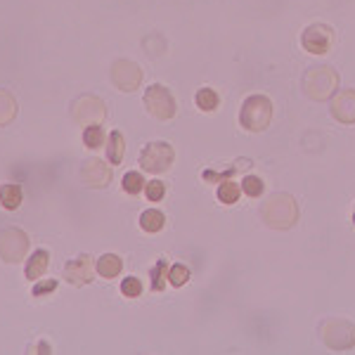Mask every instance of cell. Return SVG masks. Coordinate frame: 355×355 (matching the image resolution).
I'll return each instance as SVG.
<instances>
[{"instance_id": "1", "label": "cell", "mask_w": 355, "mask_h": 355, "mask_svg": "<svg viewBox=\"0 0 355 355\" xmlns=\"http://www.w3.org/2000/svg\"><path fill=\"white\" fill-rule=\"evenodd\" d=\"M261 213H263V221H266L270 228H277V230H289L291 225L298 221V206H296L294 197H289L284 192L270 197L266 204H263Z\"/></svg>"}, {"instance_id": "2", "label": "cell", "mask_w": 355, "mask_h": 355, "mask_svg": "<svg viewBox=\"0 0 355 355\" xmlns=\"http://www.w3.org/2000/svg\"><path fill=\"white\" fill-rule=\"evenodd\" d=\"M273 121V102L266 95H251L244 100L239 109V123L251 133H261L266 131Z\"/></svg>"}, {"instance_id": "3", "label": "cell", "mask_w": 355, "mask_h": 355, "mask_svg": "<svg viewBox=\"0 0 355 355\" xmlns=\"http://www.w3.org/2000/svg\"><path fill=\"white\" fill-rule=\"evenodd\" d=\"M303 88H306L308 98L322 102V100H329L336 93V88H339V74L331 66H313L306 74Z\"/></svg>"}, {"instance_id": "4", "label": "cell", "mask_w": 355, "mask_h": 355, "mask_svg": "<svg viewBox=\"0 0 355 355\" xmlns=\"http://www.w3.org/2000/svg\"><path fill=\"white\" fill-rule=\"evenodd\" d=\"M145 107H147V111L154 118H159V121H168V118L176 116V98L171 95V90L166 86H159V83H154V86H149L145 90Z\"/></svg>"}, {"instance_id": "5", "label": "cell", "mask_w": 355, "mask_h": 355, "mask_svg": "<svg viewBox=\"0 0 355 355\" xmlns=\"http://www.w3.org/2000/svg\"><path fill=\"white\" fill-rule=\"evenodd\" d=\"M176 161V152L168 143H149L140 152V166L149 173H166Z\"/></svg>"}, {"instance_id": "6", "label": "cell", "mask_w": 355, "mask_h": 355, "mask_svg": "<svg viewBox=\"0 0 355 355\" xmlns=\"http://www.w3.org/2000/svg\"><path fill=\"white\" fill-rule=\"evenodd\" d=\"M322 339L334 351H348L355 346V325L348 320H329L322 327Z\"/></svg>"}, {"instance_id": "7", "label": "cell", "mask_w": 355, "mask_h": 355, "mask_svg": "<svg viewBox=\"0 0 355 355\" xmlns=\"http://www.w3.org/2000/svg\"><path fill=\"white\" fill-rule=\"evenodd\" d=\"M26 246H29V237L21 233V230L8 228L0 233V258L3 261L19 263L26 253Z\"/></svg>"}, {"instance_id": "8", "label": "cell", "mask_w": 355, "mask_h": 355, "mask_svg": "<svg viewBox=\"0 0 355 355\" xmlns=\"http://www.w3.org/2000/svg\"><path fill=\"white\" fill-rule=\"evenodd\" d=\"M331 41H334V31L325 24H311L301 33V45L306 53L311 55H325L329 53Z\"/></svg>"}, {"instance_id": "9", "label": "cell", "mask_w": 355, "mask_h": 355, "mask_svg": "<svg viewBox=\"0 0 355 355\" xmlns=\"http://www.w3.org/2000/svg\"><path fill=\"white\" fill-rule=\"evenodd\" d=\"M111 81H114L116 88L133 93V90H138L140 81H143V69L131 60H118L111 66Z\"/></svg>"}, {"instance_id": "10", "label": "cell", "mask_w": 355, "mask_h": 355, "mask_svg": "<svg viewBox=\"0 0 355 355\" xmlns=\"http://www.w3.org/2000/svg\"><path fill=\"white\" fill-rule=\"evenodd\" d=\"M74 116H76V121L93 126L100 118H104V104L100 102L98 98H93V95H83L81 100L74 102Z\"/></svg>"}, {"instance_id": "11", "label": "cell", "mask_w": 355, "mask_h": 355, "mask_svg": "<svg viewBox=\"0 0 355 355\" xmlns=\"http://www.w3.org/2000/svg\"><path fill=\"white\" fill-rule=\"evenodd\" d=\"M64 277L69 280L74 286L90 284V280H93V261H90V256L83 253V256H76L74 261L66 263Z\"/></svg>"}, {"instance_id": "12", "label": "cell", "mask_w": 355, "mask_h": 355, "mask_svg": "<svg viewBox=\"0 0 355 355\" xmlns=\"http://www.w3.org/2000/svg\"><path fill=\"white\" fill-rule=\"evenodd\" d=\"M81 178H83V183L90 185V188H104V185H109V180H111V171L104 161L88 159L83 163Z\"/></svg>"}, {"instance_id": "13", "label": "cell", "mask_w": 355, "mask_h": 355, "mask_svg": "<svg viewBox=\"0 0 355 355\" xmlns=\"http://www.w3.org/2000/svg\"><path fill=\"white\" fill-rule=\"evenodd\" d=\"M331 114L341 123H355V90H343L331 100Z\"/></svg>"}, {"instance_id": "14", "label": "cell", "mask_w": 355, "mask_h": 355, "mask_svg": "<svg viewBox=\"0 0 355 355\" xmlns=\"http://www.w3.org/2000/svg\"><path fill=\"white\" fill-rule=\"evenodd\" d=\"M48 263H50V253L48 251H33L31 258L26 261V280H38L41 275L48 270Z\"/></svg>"}, {"instance_id": "15", "label": "cell", "mask_w": 355, "mask_h": 355, "mask_svg": "<svg viewBox=\"0 0 355 355\" xmlns=\"http://www.w3.org/2000/svg\"><path fill=\"white\" fill-rule=\"evenodd\" d=\"M21 199H24V192H21L19 185H3L0 188V204H3V208H8V211H17Z\"/></svg>"}, {"instance_id": "16", "label": "cell", "mask_w": 355, "mask_h": 355, "mask_svg": "<svg viewBox=\"0 0 355 355\" xmlns=\"http://www.w3.org/2000/svg\"><path fill=\"white\" fill-rule=\"evenodd\" d=\"M107 156L111 163H121L126 156V143H123L121 131H111L109 133V143H107Z\"/></svg>"}, {"instance_id": "17", "label": "cell", "mask_w": 355, "mask_h": 355, "mask_svg": "<svg viewBox=\"0 0 355 355\" xmlns=\"http://www.w3.org/2000/svg\"><path fill=\"white\" fill-rule=\"evenodd\" d=\"M121 268H123V263H121V258H118L116 253H104V256L98 261V273L107 280L116 277V275L121 273Z\"/></svg>"}, {"instance_id": "18", "label": "cell", "mask_w": 355, "mask_h": 355, "mask_svg": "<svg viewBox=\"0 0 355 355\" xmlns=\"http://www.w3.org/2000/svg\"><path fill=\"white\" fill-rule=\"evenodd\" d=\"M163 213L156 211V208H147V211L140 216V228L145 230V233L154 235V233H161L163 230Z\"/></svg>"}, {"instance_id": "19", "label": "cell", "mask_w": 355, "mask_h": 355, "mask_svg": "<svg viewBox=\"0 0 355 355\" xmlns=\"http://www.w3.org/2000/svg\"><path fill=\"white\" fill-rule=\"evenodd\" d=\"M17 114V102L8 90H0V126H8Z\"/></svg>"}, {"instance_id": "20", "label": "cell", "mask_w": 355, "mask_h": 355, "mask_svg": "<svg viewBox=\"0 0 355 355\" xmlns=\"http://www.w3.org/2000/svg\"><path fill=\"white\" fill-rule=\"evenodd\" d=\"M239 197H242V185H237L235 180H223V183H218V199H221L223 204H235Z\"/></svg>"}, {"instance_id": "21", "label": "cell", "mask_w": 355, "mask_h": 355, "mask_svg": "<svg viewBox=\"0 0 355 355\" xmlns=\"http://www.w3.org/2000/svg\"><path fill=\"white\" fill-rule=\"evenodd\" d=\"M194 102H197V107H199L201 111H213L218 104H221V98H218L216 90H211V88H201V90H197Z\"/></svg>"}, {"instance_id": "22", "label": "cell", "mask_w": 355, "mask_h": 355, "mask_svg": "<svg viewBox=\"0 0 355 355\" xmlns=\"http://www.w3.org/2000/svg\"><path fill=\"white\" fill-rule=\"evenodd\" d=\"M83 143H86V147L90 149H100L104 143V131L100 123H93V126H88L86 131H83Z\"/></svg>"}, {"instance_id": "23", "label": "cell", "mask_w": 355, "mask_h": 355, "mask_svg": "<svg viewBox=\"0 0 355 355\" xmlns=\"http://www.w3.org/2000/svg\"><path fill=\"white\" fill-rule=\"evenodd\" d=\"M166 277H168V263L159 261L154 268H152V289L161 291L163 286H166Z\"/></svg>"}, {"instance_id": "24", "label": "cell", "mask_w": 355, "mask_h": 355, "mask_svg": "<svg viewBox=\"0 0 355 355\" xmlns=\"http://www.w3.org/2000/svg\"><path fill=\"white\" fill-rule=\"evenodd\" d=\"M123 190H126L128 194H140L145 190V180L140 176L138 171H131L123 176Z\"/></svg>"}, {"instance_id": "25", "label": "cell", "mask_w": 355, "mask_h": 355, "mask_svg": "<svg viewBox=\"0 0 355 355\" xmlns=\"http://www.w3.org/2000/svg\"><path fill=\"white\" fill-rule=\"evenodd\" d=\"M239 163H235V166L225 168V171H213V168H206V171H204V180H206V183H223V180H230L237 173Z\"/></svg>"}, {"instance_id": "26", "label": "cell", "mask_w": 355, "mask_h": 355, "mask_svg": "<svg viewBox=\"0 0 355 355\" xmlns=\"http://www.w3.org/2000/svg\"><path fill=\"white\" fill-rule=\"evenodd\" d=\"M242 192L249 197H261L263 194V180L258 176H246L242 180Z\"/></svg>"}, {"instance_id": "27", "label": "cell", "mask_w": 355, "mask_h": 355, "mask_svg": "<svg viewBox=\"0 0 355 355\" xmlns=\"http://www.w3.org/2000/svg\"><path fill=\"white\" fill-rule=\"evenodd\" d=\"M190 280V268L188 266H173L168 270V282H171L173 286H183L188 284Z\"/></svg>"}, {"instance_id": "28", "label": "cell", "mask_w": 355, "mask_h": 355, "mask_svg": "<svg viewBox=\"0 0 355 355\" xmlns=\"http://www.w3.org/2000/svg\"><path fill=\"white\" fill-rule=\"evenodd\" d=\"M121 294L128 296V298H135L143 294V284H140L138 277H126L121 282Z\"/></svg>"}, {"instance_id": "29", "label": "cell", "mask_w": 355, "mask_h": 355, "mask_svg": "<svg viewBox=\"0 0 355 355\" xmlns=\"http://www.w3.org/2000/svg\"><path fill=\"white\" fill-rule=\"evenodd\" d=\"M163 194H166V188H163V183H159V180H152V183L145 185V197L149 201H161Z\"/></svg>"}, {"instance_id": "30", "label": "cell", "mask_w": 355, "mask_h": 355, "mask_svg": "<svg viewBox=\"0 0 355 355\" xmlns=\"http://www.w3.org/2000/svg\"><path fill=\"white\" fill-rule=\"evenodd\" d=\"M57 289V280H45L41 282L38 286H33V296H43V294H50V291Z\"/></svg>"}, {"instance_id": "31", "label": "cell", "mask_w": 355, "mask_h": 355, "mask_svg": "<svg viewBox=\"0 0 355 355\" xmlns=\"http://www.w3.org/2000/svg\"><path fill=\"white\" fill-rule=\"evenodd\" d=\"M353 223H355V213H353Z\"/></svg>"}]
</instances>
